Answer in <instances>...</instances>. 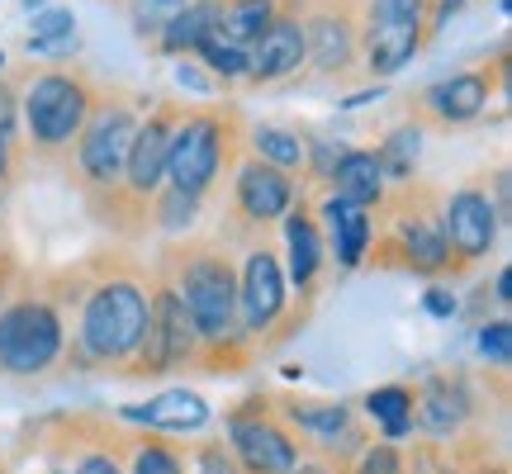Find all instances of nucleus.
Here are the masks:
<instances>
[{
	"label": "nucleus",
	"mask_w": 512,
	"mask_h": 474,
	"mask_svg": "<svg viewBox=\"0 0 512 474\" xmlns=\"http://www.w3.org/2000/svg\"><path fill=\"white\" fill-rule=\"evenodd\" d=\"M437 228H441V242H446V256H456L460 266H470V261H479V256L494 247L498 209L484 190L465 185V190H456V195L446 200Z\"/></svg>",
	"instance_id": "nucleus-7"
},
{
	"label": "nucleus",
	"mask_w": 512,
	"mask_h": 474,
	"mask_svg": "<svg viewBox=\"0 0 512 474\" xmlns=\"http://www.w3.org/2000/svg\"><path fill=\"white\" fill-rule=\"evenodd\" d=\"M133 474H181V460H176V451H166L157 441H143L133 451Z\"/></svg>",
	"instance_id": "nucleus-33"
},
{
	"label": "nucleus",
	"mask_w": 512,
	"mask_h": 474,
	"mask_svg": "<svg viewBox=\"0 0 512 474\" xmlns=\"http://www.w3.org/2000/svg\"><path fill=\"white\" fill-rule=\"evenodd\" d=\"M460 10H465V0H437V10H432V29H446L451 15H460Z\"/></svg>",
	"instance_id": "nucleus-39"
},
{
	"label": "nucleus",
	"mask_w": 512,
	"mask_h": 474,
	"mask_svg": "<svg viewBox=\"0 0 512 474\" xmlns=\"http://www.w3.org/2000/svg\"><path fill=\"white\" fill-rule=\"evenodd\" d=\"M223 166V119L214 114H190L181 128H171L166 143V181L176 195L200 200L204 190L214 185Z\"/></svg>",
	"instance_id": "nucleus-5"
},
{
	"label": "nucleus",
	"mask_w": 512,
	"mask_h": 474,
	"mask_svg": "<svg viewBox=\"0 0 512 474\" xmlns=\"http://www.w3.org/2000/svg\"><path fill=\"white\" fill-rule=\"evenodd\" d=\"M76 474H119V465H114L110 456H86L76 465Z\"/></svg>",
	"instance_id": "nucleus-40"
},
{
	"label": "nucleus",
	"mask_w": 512,
	"mask_h": 474,
	"mask_svg": "<svg viewBox=\"0 0 512 474\" xmlns=\"http://www.w3.org/2000/svg\"><path fill=\"white\" fill-rule=\"evenodd\" d=\"M233 451L252 474H290L299 465V446L271 418L233 413Z\"/></svg>",
	"instance_id": "nucleus-10"
},
{
	"label": "nucleus",
	"mask_w": 512,
	"mask_h": 474,
	"mask_svg": "<svg viewBox=\"0 0 512 474\" xmlns=\"http://www.w3.org/2000/svg\"><path fill=\"white\" fill-rule=\"evenodd\" d=\"M285 237H290V275H294V285L304 290V285H313V275H318V266H323L318 223H313L304 209H294L290 223H285Z\"/></svg>",
	"instance_id": "nucleus-24"
},
{
	"label": "nucleus",
	"mask_w": 512,
	"mask_h": 474,
	"mask_svg": "<svg viewBox=\"0 0 512 474\" xmlns=\"http://www.w3.org/2000/svg\"><path fill=\"white\" fill-rule=\"evenodd\" d=\"M427 313L451 318V313H456V299H451V290H427Z\"/></svg>",
	"instance_id": "nucleus-38"
},
{
	"label": "nucleus",
	"mask_w": 512,
	"mask_h": 474,
	"mask_svg": "<svg viewBox=\"0 0 512 474\" xmlns=\"http://www.w3.org/2000/svg\"><path fill=\"white\" fill-rule=\"evenodd\" d=\"M147 328V294L133 280H110L86 299L81 313V351L91 361H128L138 356Z\"/></svg>",
	"instance_id": "nucleus-1"
},
{
	"label": "nucleus",
	"mask_w": 512,
	"mask_h": 474,
	"mask_svg": "<svg viewBox=\"0 0 512 474\" xmlns=\"http://www.w3.org/2000/svg\"><path fill=\"white\" fill-rule=\"evenodd\" d=\"M0 474H5V470H0Z\"/></svg>",
	"instance_id": "nucleus-48"
},
{
	"label": "nucleus",
	"mask_w": 512,
	"mask_h": 474,
	"mask_svg": "<svg viewBox=\"0 0 512 474\" xmlns=\"http://www.w3.org/2000/svg\"><path fill=\"white\" fill-rule=\"evenodd\" d=\"M233 474H238V470H233Z\"/></svg>",
	"instance_id": "nucleus-47"
},
{
	"label": "nucleus",
	"mask_w": 512,
	"mask_h": 474,
	"mask_svg": "<svg viewBox=\"0 0 512 474\" xmlns=\"http://www.w3.org/2000/svg\"><path fill=\"white\" fill-rule=\"evenodd\" d=\"M465 413H470V403L460 394V384H446V380H432L427 394L413 403V418H418L427 432H437V437L456 432L460 422H465Z\"/></svg>",
	"instance_id": "nucleus-21"
},
{
	"label": "nucleus",
	"mask_w": 512,
	"mask_h": 474,
	"mask_svg": "<svg viewBox=\"0 0 512 474\" xmlns=\"http://www.w3.org/2000/svg\"><path fill=\"white\" fill-rule=\"evenodd\" d=\"M91 91L86 81H76L67 72H48L38 76L29 95H24V124H29V138L38 147H62L72 143L76 133L91 119Z\"/></svg>",
	"instance_id": "nucleus-3"
},
{
	"label": "nucleus",
	"mask_w": 512,
	"mask_h": 474,
	"mask_svg": "<svg viewBox=\"0 0 512 474\" xmlns=\"http://www.w3.org/2000/svg\"><path fill=\"white\" fill-rule=\"evenodd\" d=\"M323 228H328V242H332V252H337V261H342V271H356L366 261L370 237H375L370 214L347 200H337V195H328L323 200Z\"/></svg>",
	"instance_id": "nucleus-16"
},
{
	"label": "nucleus",
	"mask_w": 512,
	"mask_h": 474,
	"mask_svg": "<svg viewBox=\"0 0 512 474\" xmlns=\"http://www.w3.org/2000/svg\"><path fill=\"white\" fill-rule=\"evenodd\" d=\"M76 34V15L67 10V5H43V10H34V34L38 43H53V38H72Z\"/></svg>",
	"instance_id": "nucleus-31"
},
{
	"label": "nucleus",
	"mask_w": 512,
	"mask_h": 474,
	"mask_svg": "<svg viewBox=\"0 0 512 474\" xmlns=\"http://www.w3.org/2000/svg\"><path fill=\"white\" fill-rule=\"evenodd\" d=\"M166 143H171V124L166 114L138 124L133 133V147H128V162H124V176H128V190L133 195H152L166 176Z\"/></svg>",
	"instance_id": "nucleus-15"
},
{
	"label": "nucleus",
	"mask_w": 512,
	"mask_h": 474,
	"mask_svg": "<svg viewBox=\"0 0 512 474\" xmlns=\"http://www.w3.org/2000/svg\"><path fill=\"white\" fill-rule=\"evenodd\" d=\"M24 48H29V57H72L76 48H81V38H53V43H38V38H29V43H24Z\"/></svg>",
	"instance_id": "nucleus-36"
},
{
	"label": "nucleus",
	"mask_w": 512,
	"mask_h": 474,
	"mask_svg": "<svg viewBox=\"0 0 512 474\" xmlns=\"http://www.w3.org/2000/svg\"><path fill=\"white\" fill-rule=\"evenodd\" d=\"M233 190H238V209L247 214V219H256V223L280 219V214L294 204V181L285 176V171L266 166V162H247V166H242Z\"/></svg>",
	"instance_id": "nucleus-12"
},
{
	"label": "nucleus",
	"mask_w": 512,
	"mask_h": 474,
	"mask_svg": "<svg viewBox=\"0 0 512 474\" xmlns=\"http://www.w3.org/2000/svg\"><path fill=\"white\" fill-rule=\"evenodd\" d=\"M57 351H62V323H57L53 304L24 299V304L0 309V370L38 375L57 361Z\"/></svg>",
	"instance_id": "nucleus-4"
},
{
	"label": "nucleus",
	"mask_w": 512,
	"mask_h": 474,
	"mask_svg": "<svg viewBox=\"0 0 512 474\" xmlns=\"http://www.w3.org/2000/svg\"><path fill=\"white\" fill-rule=\"evenodd\" d=\"M370 418L380 422L389 437H403V432H413V394L403 389V384H384L366 399Z\"/></svg>",
	"instance_id": "nucleus-26"
},
{
	"label": "nucleus",
	"mask_w": 512,
	"mask_h": 474,
	"mask_svg": "<svg viewBox=\"0 0 512 474\" xmlns=\"http://www.w3.org/2000/svg\"><path fill=\"white\" fill-rule=\"evenodd\" d=\"M479 356L494 365H508L512 361V328L508 323H489V328H479Z\"/></svg>",
	"instance_id": "nucleus-34"
},
{
	"label": "nucleus",
	"mask_w": 512,
	"mask_h": 474,
	"mask_svg": "<svg viewBox=\"0 0 512 474\" xmlns=\"http://www.w3.org/2000/svg\"><path fill=\"white\" fill-rule=\"evenodd\" d=\"M422 474H456V470H437V465H432V456H427V465H422Z\"/></svg>",
	"instance_id": "nucleus-45"
},
{
	"label": "nucleus",
	"mask_w": 512,
	"mask_h": 474,
	"mask_svg": "<svg viewBox=\"0 0 512 474\" xmlns=\"http://www.w3.org/2000/svg\"><path fill=\"white\" fill-rule=\"evenodd\" d=\"M403 470V460L394 446H370L366 456H361V470L356 474H399Z\"/></svg>",
	"instance_id": "nucleus-35"
},
{
	"label": "nucleus",
	"mask_w": 512,
	"mask_h": 474,
	"mask_svg": "<svg viewBox=\"0 0 512 474\" xmlns=\"http://www.w3.org/2000/svg\"><path fill=\"white\" fill-rule=\"evenodd\" d=\"M181 294L185 313H190V328L200 342H223L233 318H238V280H233V266L223 261L219 252H195L181 266Z\"/></svg>",
	"instance_id": "nucleus-2"
},
{
	"label": "nucleus",
	"mask_w": 512,
	"mask_h": 474,
	"mask_svg": "<svg viewBox=\"0 0 512 474\" xmlns=\"http://www.w3.org/2000/svg\"><path fill=\"white\" fill-rule=\"evenodd\" d=\"M304 57H313L318 72H342L356 57V29L347 15H318L304 29Z\"/></svg>",
	"instance_id": "nucleus-17"
},
{
	"label": "nucleus",
	"mask_w": 512,
	"mask_h": 474,
	"mask_svg": "<svg viewBox=\"0 0 512 474\" xmlns=\"http://www.w3.org/2000/svg\"><path fill=\"white\" fill-rule=\"evenodd\" d=\"M238 309L242 323L252 332H266L285 309V275H280V261H275L266 247H256L242 266V285H238Z\"/></svg>",
	"instance_id": "nucleus-9"
},
{
	"label": "nucleus",
	"mask_w": 512,
	"mask_h": 474,
	"mask_svg": "<svg viewBox=\"0 0 512 474\" xmlns=\"http://www.w3.org/2000/svg\"><path fill=\"white\" fill-rule=\"evenodd\" d=\"M190 351H195L190 313H185L176 285H162V290L147 299V328H143V342H138V365L166 370V365L185 361Z\"/></svg>",
	"instance_id": "nucleus-8"
},
{
	"label": "nucleus",
	"mask_w": 512,
	"mask_h": 474,
	"mask_svg": "<svg viewBox=\"0 0 512 474\" xmlns=\"http://www.w3.org/2000/svg\"><path fill=\"white\" fill-rule=\"evenodd\" d=\"M15 91H10V86H5V81H0V133H10V128H15Z\"/></svg>",
	"instance_id": "nucleus-37"
},
{
	"label": "nucleus",
	"mask_w": 512,
	"mask_h": 474,
	"mask_svg": "<svg viewBox=\"0 0 512 474\" xmlns=\"http://www.w3.org/2000/svg\"><path fill=\"white\" fill-rule=\"evenodd\" d=\"M185 5L190 0H133V24H138V34H162Z\"/></svg>",
	"instance_id": "nucleus-30"
},
{
	"label": "nucleus",
	"mask_w": 512,
	"mask_h": 474,
	"mask_svg": "<svg viewBox=\"0 0 512 474\" xmlns=\"http://www.w3.org/2000/svg\"><path fill=\"white\" fill-rule=\"evenodd\" d=\"M380 190H384V171L375 162V152L351 147V152L337 157V166H332V195L337 200L356 204V209H370V204L380 200Z\"/></svg>",
	"instance_id": "nucleus-18"
},
{
	"label": "nucleus",
	"mask_w": 512,
	"mask_h": 474,
	"mask_svg": "<svg viewBox=\"0 0 512 474\" xmlns=\"http://www.w3.org/2000/svg\"><path fill=\"white\" fill-rule=\"evenodd\" d=\"M133 133H138V119L128 105H105L95 110L81 128V147H76V162H81V176L91 185H114V176L124 171L128 147H133Z\"/></svg>",
	"instance_id": "nucleus-6"
},
{
	"label": "nucleus",
	"mask_w": 512,
	"mask_h": 474,
	"mask_svg": "<svg viewBox=\"0 0 512 474\" xmlns=\"http://www.w3.org/2000/svg\"><path fill=\"white\" fill-rule=\"evenodd\" d=\"M432 0H370V24H422Z\"/></svg>",
	"instance_id": "nucleus-32"
},
{
	"label": "nucleus",
	"mask_w": 512,
	"mask_h": 474,
	"mask_svg": "<svg viewBox=\"0 0 512 474\" xmlns=\"http://www.w3.org/2000/svg\"><path fill=\"white\" fill-rule=\"evenodd\" d=\"M399 247H403V261L413 271H441L451 256H446V242H441V228L437 219H399Z\"/></svg>",
	"instance_id": "nucleus-23"
},
{
	"label": "nucleus",
	"mask_w": 512,
	"mask_h": 474,
	"mask_svg": "<svg viewBox=\"0 0 512 474\" xmlns=\"http://www.w3.org/2000/svg\"><path fill=\"white\" fill-rule=\"evenodd\" d=\"M494 294H498V304H508V294H512V271H508V266L498 271V280H494Z\"/></svg>",
	"instance_id": "nucleus-43"
},
{
	"label": "nucleus",
	"mask_w": 512,
	"mask_h": 474,
	"mask_svg": "<svg viewBox=\"0 0 512 474\" xmlns=\"http://www.w3.org/2000/svg\"><path fill=\"white\" fill-rule=\"evenodd\" d=\"M10 157H15V147H10V133H0V181L10 176Z\"/></svg>",
	"instance_id": "nucleus-42"
},
{
	"label": "nucleus",
	"mask_w": 512,
	"mask_h": 474,
	"mask_svg": "<svg viewBox=\"0 0 512 474\" xmlns=\"http://www.w3.org/2000/svg\"><path fill=\"white\" fill-rule=\"evenodd\" d=\"M275 19V0H228L219 15V38L233 48H252L256 38L271 29Z\"/></svg>",
	"instance_id": "nucleus-22"
},
{
	"label": "nucleus",
	"mask_w": 512,
	"mask_h": 474,
	"mask_svg": "<svg viewBox=\"0 0 512 474\" xmlns=\"http://www.w3.org/2000/svg\"><path fill=\"white\" fill-rule=\"evenodd\" d=\"M422 48V24H370L366 29V62L375 76H394L408 67Z\"/></svg>",
	"instance_id": "nucleus-19"
},
{
	"label": "nucleus",
	"mask_w": 512,
	"mask_h": 474,
	"mask_svg": "<svg viewBox=\"0 0 512 474\" xmlns=\"http://www.w3.org/2000/svg\"><path fill=\"white\" fill-rule=\"evenodd\" d=\"M219 15H223V0H190L181 15L162 29V48L166 53H195L204 38L219 34Z\"/></svg>",
	"instance_id": "nucleus-20"
},
{
	"label": "nucleus",
	"mask_w": 512,
	"mask_h": 474,
	"mask_svg": "<svg viewBox=\"0 0 512 474\" xmlns=\"http://www.w3.org/2000/svg\"><path fill=\"white\" fill-rule=\"evenodd\" d=\"M299 62H304V24L285 15H275L271 29L247 48V76L261 81V86L266 81H285L290 72H299Z\"/></svg>",
	"instance_id": "nucleus-11"
},
{
	"label": "nucleus",
	"mask_w": 512,
	"mask_h": 474,
	"mask_svg": "<svg viewBox=\"0 0 512 474\" xmlns=\"http://www.w3.org/2000/svg\"><path fill=\"white\" fill-rule=\"evenodd\" d=\"M380 86H370V91H361V95H351V100H342V110H361V105H375L380 100Z\"/></svg>",
	"instance_id": "nucleus-41"
},
{
	"label": "nucleus",
	"mask_w": 512,
	"mask_h": 474,
	"mask_svg": "<svg viewBox=\"0 0 512 474\" xmlns=\"http://www.w3.org/2000/svg\"><path fill=\"white\" fill-rule=\"evenodd\" d=\"M427 110H432V119L446 128H460V124H475L479 114H484V105H489V76L484 72H456L446 76V81H437L432 91H427V100H422Z\"/></svg>",
	"instance_id": "nucleus-13"
},
{
	"label": "nucleus",
	"mask_w": 512,
	"mask_h": 474,
	"mask_svg": "<svg viewBox=\"0 0 512 474\" xmlns=\"http://www.w3.org/2000/svg\"><path fill=\"white\" fill-rule=\"evenodd\" d=\"M418 147H422V128L418 124H403V128H394V133L384 138V147L375 152V162H380L384 176L403 181V176L413 171V162H418Z\"/></svg>",
	"instance_id": "nucleus-27"
},
{
	"label": "nucleus",
	"mask_w": 512,
	"mask_h": 474,
	"mask_svg": "<svg viewBox=\"0 0 512 474\" xmlns=\"http://www.w3.org/2000/svg\"><path fill=\"white\" fill-rule=\"evenodd\" d=\"M290 418L299 427H309L318 437H337V432H347V408L342 403H290Z\"/></svg>",
	"instance_id": "nucleus-28"
},
{
	"label": "nucleus",
	"mask_w": 512,
	"mask_h": 474,
	"mask_svg": "<svg viewBox=\"0 0 512 474\" xmlns=\"http://www.w3.org/2000/svg\"><path fill=\"white\" fill-rule=\"evenodd\" d=\"M195 53L209 62V72H219V76H247V48H233V43H223L219 34L204 38Z\"/></svg>",
	"instance_id": "nucleus-29"
},
{
	"label": "nucleus",
	"mask_w": 512,
	"mask_h": 474,
	"mask_svg": "<svg viewBox=\"0 0 512 474\" xmlns=\"http://www.w3.org/2000/svg\"><path fill=\"white\" fill-rule=\"evenodd\" d=\"M124 418L143 422L152 432H200L204 422H209V403H204L195 389H166L157 399L124 408Z\"/></svg>",
	"instance_id": "nucleus-14"
},
{
	"label": "nucleus",
	"mask_w": 512,
	"mask_h": 474,
	"mask_svg": "<svg viewBox=\"0 0 512 474\" xmlns=\"http://www.w3.org/2000/svg\"><path fill=\"white\" fill-rule=\"evenodd\" d=\"M252 143H256V162L275 166V171H285V176H290L294 166H304V152H309V147L299 143V133H290V128H271V124L256 128Z\"/></svg>",
	"instance_id": "nucleus-25"
},
{
	"label": "nucleus",
	"mask_w": 512,
	"mask_h": 474,
	"mask_svg": "<svg viewBox=\"0 0 512 474\" xmlns=\"http://www.w3.org/2000/svg\"><path fill=\"white\" fill-rule=\"evenodd\" d=\"M0 72H5V53H0Z\"/></svg>",
	"instance_id": "nucleus-46"
},
{
	"label": "nucleus",
	"mask_w": 512,
	"mask_h": 474,
	"mask_svg": "<svg viewBox=\"0 0 512 474\" xmlns=\"http://www.w3.org/2000/svg\"><path fill=\"white\" fill-rule=\"evenodd\" d=\"M290 474H328V470H323V465H294Z\"/></svg>",
	"instance_id": "nucleus-44"
}]
</instances>
